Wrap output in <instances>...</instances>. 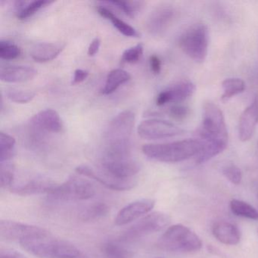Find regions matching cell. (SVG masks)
Segmentation results:
<instances>
[{"instance_id":"obj_1","label":"cell","mask_w":258,"mask_h":258,"mask_svg":"<svg viewBox=\"0 0 258 258\" xmlns=\"http://www.w3.org/2000/svg\"><path fill=\"white\" fill-rule=\"evenodd\" d=\"M19 243L27 251L40 258H84L83 252L75 244L54 237L49 232Z\"/></svg>"},{"instance_id":"obj_2","label":"cell","mask_w":258,"mask_h":258,"mask_svg":"<svg viewBox=\"0 0 258 258\" xmlns=\"http://www.w3.org/2000/svg\"><path fill=\"white\" fill-rule=\"evenodd\" d=\"M203 149L199 139H186L171 143L146 144L142 148L143 154L150 159L164 163H177L196 157Z\"/></svg>"},{"instance_id":"obj_3","label":"cell","mask_w":258,"mask_h":258,"mask_svg":"<svg viewBox=\"0 0 258 258\" xmlns=\"http://www.w3.org/2000/svg\"><path fill=\"white\" fill-rule=\"evenodd\" d=\"M197 136L204 144L227 147L228 131L221 109L211 101L205 102L201 126Z\"/></svg>"},{"instance_id":"obj_4","label":"cell","mask_w":258,"mask_h":258,"mask_svg":"<svg viewBox=\"0 0 258 258\" xmlns=\"http://www.w3.org/2000/svg\"><path fill=\"white\" fill-rule=\"evenodd\" d=\"M161 249L173 252H195L200 250L202 241L192 230L182 224L170 226L158 240Z\"/></svg>"},{"instance_id":"obj_5","label":"cell","mask_w":258,"mask_h":258,"mask_svg":"<svg viewBox=\"0 0 258 258\" xmlns=\"http://www.w3.org/2000/svg\"><path fill=\"white\" fill-rule=\"evenodd\" d=\"M209 32L206 25L196 23L188 27L179 38V46L193 61L202 63L208 55Z\"/></svg>"},{"instance_id":"obj_6","label":"cell","mask_w":258,"mask_h":258,"mask_svg":"<svg viewBox=\"0 0 258 258\" xmlns=\"http://www.w3.org/2000/svg\"><path fill=\"white\" fill-rule=\"evenodd\" d=\"M135 124V114L131 110L122 111L110 121L105 133L106 147L131 146V137Z\"/></svg>"},{"instance_id":"obj_7","label":"cell","mask_w":258,"mask_h":258,"mask_svg":"<svg viewBox=\"0 0 258 258\" xmlns=\"http://www.w3.org/2000/svg\"><path fill=\"white\" fill-rule=\"evenodd\" d=\"M96 194L94 185L88 179L72 176L55 188L48 196L58 201L87 200Z\"/></svg>"},{"instance_id":"obj_8","label":"cell","mask_w":258,"mask_h":258,"mask_svg":"<svg viewBox=\"0 0 258 258\" xmlns=\"http://www.w3.org/2000/svg\"><path fill=\"white\" fill-rule=\"evenodd\" d=\"M171 219L168 214L162 212H153L146 214L134 223L122 235L125 241L134 240L149 234L160 232L170 225Z\"/></svg>"},{"instance_id":"obj_9","label":"cell","mask_w":258,"mask_h":258,"mask_svg":"<svg viewBox=\"0 0 258 258\" xmlns=\"http://www.w3.org/2000/svg\"><path fill=\"white\" fill-rule=\"evenodd\" d=\"M104 173L122 180L131 179L140 171V165L131 155H103L101 161Z\"/></svg>"},{"instance_id":"obj_10","label":"cell","mask_w":258,"mask_h":258,"mask_svg":"<svg viewBox=\"0 0 258 258\" xmlns=\"http://www.w3.org/2000/svg\"><path fill=\"white\" fill-rule=\"evenodd\" d=\"M139 136L147 140H164L183 134L184 131L167 120L149 119L139 125Z\"/></svg>"},{"instance_id":"obj_11","label":"cell","mask_w":258,"mask_h":258,"mask_svg":"<svg viewBox=\"0 0 258 258\" xmlns=\"http://www.w3.org/2000/svg\"><path fill=\"white\" fill-rule=\"evenodd\" d=\"M46 229L13 220L0 221V237L3 239L23 241L27 238L47 232Z\"/></svg>"},{"instance_id":"obj_12","label":"cell","mask_w":258,"mask_h":258,"mask_svg":"<svg viewBox=\"0 0 258 258\" xmlns=\"http://www.w3.org/2000/svg\"><path fill=\"white\" fill-rule=\"evenodd\" d=\"M176 10L172 6L162 5L151 13L146 21V29L152 35L158 37L165 33L173 23Z\"/></svg>"},{"instance_id":"obj_13","label":"cell","mask_w":258,"mask_h":258,"mask_svg":"<svg viewBox=\"0 0 258 258\" xmlns=\"http://www.w3.org/2000/svg\"><path fill=\"white\" fill-rule=\"evenodd\" d=\"M30 127L34 134H57L62 130V122L56 111L46 109L40 111L30 120Z\"/></svg>"},{"instance_id":"obj_14","label":"cell","mask_w":258,"mask_h":258,"mask_svg":"<svg viewBox=\"0 0 258 258\" xmlns=\"http://www.w3.org/2000/svg\"><path fill=\"white\" fill-rule=\"evenodd\" d=\"M155 205V201L151 199H143L131 202L119 211L114 223L117 226H124L133 223L149 214Z\"/></svg>"},{"instance_id":"obj_15","label":"cell","mask_w":258,"mask_h":258,"mask_svg":"<svg viewBox=\"0 0 258 258\" xmlns=\"http://www.w3.org/2000/svg\"><path fill=\"white\" fill-rule=\"evenodd\" d=\"M196 86L189 81H181L169 87L158 94L156 104L162 106L166 104L182 102L192 96Z\"/></svg>"},{"instance_id":"obj_16","label":"cell","mask_w":258,"mask_h":258,"mask_svg":"<svg viewBox=\"0 0 258 258\" xmlns=\"http://www.w3.org/2000/svg\"><path fill=\"white\" fill-rule=\"evenodd\" d=\"M76 172L80 175L97 181L98 182L110 189L125 191V190L131 189L134 186V181L131 179L122 180V179H115L105 173H103V174L98 173L87 165L78 166L76 168Z\"/></svg>"},{"instance_id":"obj_17","label":"cell","mask_w":258,"mask_h":258,"mask_svg":"<svg viewBox=\"0 0 258 258\" xmlns=\"http://www.w3.org/2000/svg\"><path fill=\"white\" fill-rule=\"evenodd\" d=\"M258 123V96L252 103L244 110L240 116L238 123V137L242 142L248 141Z\"/></svg>"},{"instance_id":"obj_18","label":"cell","mask_w":258,"mask_h":258,"mask_svg":"<svg viewBox=\"0 0 258 258\" xmlns=\"http://www.w3.org/2000/svg\"><path fill=\"white\" fill-rule=\"evenodd\" d=\"M37 74V71L30 66H8L1 69L0 80L10 84L24 83L32 80Z\"/></svg>"},{"instance_id":"obj_19","label":"cell","mask_w":258,"mask_h":258,"mask_svg":"<svg viewBox=\"0 0 258 258\" xmlns=\"http://www.w3.org/2000/svg\"><path fill=\"white\" fill-rule=\"evenodd\" d=\"M55 182L45 178H34L19 186L12 188V191L19 196H27L33 195L47 194L52 191L55 185Z\"/></svg>"},{"instance_id":"obj_20","label":"cell","mask_w":258,"mask_h":258,"mask_svg":"<svg viewBox=\"0 0 258 258\" xmlns=\"http://www.w3.org/2000/svg\"><path fill=\"white\" fill-rule=\"evenodd\" d=\"M213 235L220 242L235 245L241 239V232L236 226L226 221H217L212 228Z\"/></svg>"},{"instance_id":"obj_21","label":"cell","mask_w":258,"mask_h":258,"mask_svg":"<svg viewBox=\"0 0 258 258\" xmlns=\"http://www.w3.org/2000/svg\"><path fill=\"white\" fill-rule=\"evenodd\" d=\"M64 46L66 44L62 43H38L31 49V56L37 62H48L56 58Z\"/></svg>"},{"instance_id":"obj_22","label":"cell","mask_w":258,"mask_h":258,"mask_svg":"<svg viewBox=\"0 0 258 258\" xmlns=\"http://www.w3.org/2000/svg\"><path fill=\"white\" fill-rule=\"evenodd\" d=\"M52 4L46 0H34V1H17L16 3V14L18 19L25 20L34 16L43 7Z\"/></svg>"},{"instance_id":"obj_23","label":"cell","mask_w":258,"mask_h":258,"mask_svg":"<svg viewBox=\"0 0 258 258\" xmlns=\"http://www.w3.org/2000/svg\"><path fill=\"white\" fill-rule=\"evenodd\" d=\"M98 13L102 17L105 18L108 20L111 21L113 26L123 35L130 37H137L139 36L138 32L135 28H133L131 25H128L126 22H123L121 19L115 16L112 12L110 11L108 9L100 6L98 7Z\"/></svg>"},{"instance_id":"obj_24","label":"cell","mask_w":258,"mask_h":258,"mask_svg":"<svg viewBox=\"0 0 258 258\" xmlns=\"http://www.w3.org/2000/svg\"><path fill=\"white\" fill-rule=\"evenodd\" d=\"M131 78V75L123 69H114L111 71L107 76L102 93L108 95L114 93L120 86L129 81Z\"/></svg>"},{"instance_id":"obj_25","label":"cell","mask_w":258,"mask_h":258,"mask_svg":"<svg viewBox=\"0 0 258 258\" xmlns=\"http://www.w3.org/2000/svg\"><path fill=\"white\" fill-rule=\"evenodd\" d=\"M222 88L223 90L222 100L227 101L236 95L243 93L245 90V84L240 78H227L222 83Z\"/></svg>"},{"instance_id":"obj_26","label":"cell","mask_w":258,"mask_h":258,"mask_svg":"<svg viewBox=\"0 0 258 258\" xmlns=\"http://www.w3.org/2000/svg\"><path fill=\"white\" fill-rule=\"evenodd\" d=\"M109 208L104 202H96L81 212V219L84 222L94 221L108 214Z\"/></svg>"},{"instance_id":"obj_27","label":"cell","mask_w":258,"mask_h":258,"mask_svg":"<svg viewBox=\"0 0 258 258\" xmlns=\"http://www.w3.org/2000/svg\"><path fill=\"white\" fill-rule=\"evenodd\" d=\"M230 209L235 215L238 217L258 220V211L247 202L232 199L230 202Z\"/></svg>"},{"instance_id":"obj_28","label":"cell","mask_w":258,"mask_h":258,"mask_svg":"<svg viewBox=\"0 0 258 258\" xmlns=\"http://www.w3.org/2000/svg\"><path fill=\"white\" fill-rule=\"evenodd\" d=\"M102 253L105 258H132L131 250L116 241H108L102 246Z\"/></svg>"},{"instance_id":"obj_29","label":"cell","mask_w":258,"mask_h":258,"mask_svg":"<svg viewBox=\"0 0 258 258\" xmlns=\"http://www.w3.org/2000/svg\"><path fill=\"white\" fill-rule=\"evenodd\" d=\"M16 146V139L6 133L0 132V162L11 160Z\"/></svg>"},{"instance_id":"obj_30","label":"cell","mask_w":258,"mask_h":258,"mask_svg":"<svg viewBox=\"0 0 258 258\" xmlns=\"http://www.w3.org/2000/svg\"><path fill=\"white\" fill-rule=\"evenodd\" d=\"M121 10L124 14L131 18H134L141 9L143 3L139 1H108L104 2Z\"/></svg>"},{"instance_id":"obj_31","label":"cell","mask_w":258,"mask_h":258,"mask_svg":"<svg viewBox=\"0 0 258 258\" xmlns=\"http://www.w3.org/2000/svg\"><path fill=\"white\" fill-rule=\"evenodd\" d=\"M1 163L0 167V183L2 188H11L14 182V166L10 161Z\"/></svg>"},{"instance_id":"obj_32","label":"cell","mask_w":258,"mask_h":258,"mask_svg":"<svg viewBox=\"0 0 258 258\" xmlns=\"http://www.w3.org/2000/svg\"><path fill=\"white\" fill-rule=\"evenodd\" d=\"M21 49L14 43L9 41H0V58L4 60H13L19 58Z\"/></svg>"},{"instance_id":"obj_33","label":"cell","mask_w":258,"mask_h":258,"mask_svg":"<svg viewBox=\"0 0 258 258\" xmlns=\"http://www.w3.org/2000/svg\"><path fill=\"white\" fill-rule=\"evenodd\" d=\"M7 96L12 102L19 104H26L34 99L36 93L32 91L11 89L7 92Z\"/></svg>"},{"instance_id":"obj_34","label":"cell","mask_w":258,"mask_h":258,"mask_svg":"<svg viewBox=\"0 0 258 258\" xmlns=\"http://www.w3.org/2000/svg\"><path fill=\"white\" fill-rule=\"evenodd\" d=\"M143 46L142 44H137L130 49H126L122 55V61L123 62L134 64L138 62L143 56Z\"/></svg>"},{"instance_id":"obj_35","label":"cell","mask_w":258,"mask_h":258,"mask_svg":"<svg viewBox=\"0 0 258 258\" xmlns=\"http://www.w3.org/2000/svg\"><path fill=\"white\" fill-rule=\"evenodd\" d=\"M223 173L228 180L232 184L238 185L241 183L242 179V173L241 170L235 164H228L223 168Z\"/></svg>"},{"instance_id":"obj_36","label":"cell","mask_w":258,"mask_h":258,"mask_svg":"<svg viewBox=\"0 0 258 258\" xmlns=\"http://www.w3.org/2000/svg\"><path fill=\"white\" fill-rule=\"evenodd\" d=\"M169 114L175 120H182L188 117L190 113L189 108L183 105H176L169 109Z\"/></svg>"},{"instance_id":"obj_37","label":"cell","mask_w":258,"mask_h":258,"mask_svg":"<svg viewBox=\"0 0 258 258\" xmlns=\"http://www.w3.org/2000/svg\"><path fill=\"white\" fill-rule=\"evenodd\" d=\"M89 77V72L83 69H77L74 74L73 81H72V84L76 85V84H81L84 82L85 80Z\"/></svg>"},{"instance_id":"obj_38","label":"cell","mask_w":258,"mask_h":258,"mask_svg":"<svg viewBox=\"0 0 258 258\" xmlns=\"http://www.w3.org/2000/svg\"><path fill=\"white\" fill-rule=\"evenodd\" d=\"M151 70L155 75H158L161 71V61L159 57L153 55L149 58Z\"/></svg>"},{"instance_id":"obj_39","label":"cell","mask_w":258,"mask_h":258,"mask_svg":"<svg viewBox=\"0 0 258 258\" xmlns=\"http://www.w3.org/2000/svg\"><path fill=\"white\" fill-rule=\"evenodd\" d=\"M0 258H26L22 253L13 249H2L0 251Z\"/></svg>"},{"instance_id":"obj_40","label":"cell","mask_w":258,"mask_h":258,"mask_svg":"<svg viewBox=\"0 0 258 258\" xmlns=\"http://www.w3.org/2000/svg\"><path fill=\"white\" fill-rule=\"evenodd\" d=\"M101 46V40L99 37L95 38L90 43L88 48V55L90 57L94 56L99 52Z\"/></svg>"},{"instance_id":"obj_41","label":"cell","mask_w":258,"mask_h":258,"mask_svg":"<svg viewBox=\"0 0 258 258\" xmlns=\"http://www.w3.org/2000/svg\"><path fill=\"white\" fill-rule=\"evenodd\" d=\"M157 258H162V257H157Z\"/></svg>"}]
</instances>
